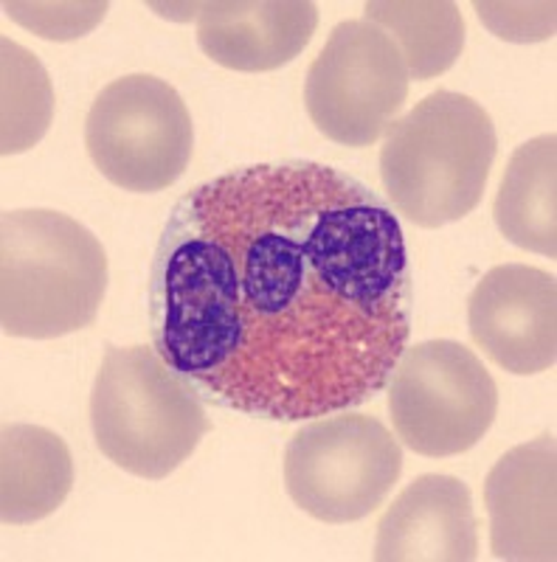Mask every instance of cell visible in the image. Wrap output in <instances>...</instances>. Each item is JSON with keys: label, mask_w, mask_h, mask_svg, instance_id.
<instances>
[{"label": "cell", "mask_w": 557, "mask_h": 562, "mask_svg": "<svg viewBox=\"0 0 557 562\" xmlns=\"http://www.w3.org/2000/svg\"><path fill=\"white\" fill-rule=\"evenodd\" d=\"M149 321L160 358L223 408L282 422L358 408L409 346L398 214L310 160L205 180L164 225Z\"/></svg>", "instance_id": "obj_1"}, {"label": "cell", "mask_w": 557, "mask_h": 562, "mask_svg": "<svg viewBox=\"0 0 557 562\" xmlns=\"http://www.w3.org/2000/svg\"><path fill=\"white\" fill-rule=\"evenodd\" d=\"M495 153L490 113L465 93L436 90L386 130L380 180L411 223L443 228L481 203Z\"/></svg>", "instance_id": "obj_2"}, {"label": "cell", "mask_w": 557, "mask_h": 562, "mask_svg": "<svg viewBox=\"0 0 557 562\" xmlns=\"http://www.w3.org/2000/svg\"><path fill=\"white\" fill-rule=\"evenodd\" d=\"M108 290V254L85 225L48 209L0 220V326L52 340L93 324Z\"/></svg>", "instance_id": "obj_3"}, {"label": "cell", "mask_w": 557, "mask_h": 562, "mask_svg": "<svg viewBox=\"0 0 557 562\" xmlns=\"http://www.w3.org/2000/svg\"><path fill=\"white\" fill-rule=\"evenodd\" d=\"M97 448L124 473L160 481L212 430L198 391L153 346H108L90 394Z\"/></svg>", "instance_id": "obj_4"}, {"label": "cell", "mask_w": 557, "mask_h": 562, "mask_svg": "<svg viewBox=\"0 0 557 562\" xmlns=\"http://www.w3.org/2000/svg\"><path fill=\"white\" fill-rule=\"evenodd\" d=\"M403 473V450L383 422L330 414L310 422L285 448V486L321 524H355L383 506Z\"/></svg>", "instance_id": "obj_5"}, {"label": "cell", "mask_w": 557, "mask_h": 562, "mask_svg": "<svg viewBox=\"0 0 557 562\" xmlns=\"http://www.w3.org/2000/svg\"><path fill=\"white\" fill-rule=\"evenodd\" d=\"M389 414L405 448L448 459L479 445L499 414V389L468 346H405L389 380Z\"/></svg>", "instance_id": "obj_6"}, {"label": "cell", "mask_w": 557, "mask_h": 562, "mask_svg": "<svg viewBox=\"0 0 557 562\" xmlns=\"http://www.w3.org/2000/svg\"><path fill=\"white\" fill-rule=\"evenodd\" d=\"M85 147L93 167L124 192H164L192 160V115L172 85L130 74L104 85L93 99Z\"/></svg>", "instance_id": "obj_7"}, {"label": "cell", "mask_w": 557, "mask_h": 562, "mask_svg": "<svg viewBox=\"0 0 557 562\" xmlns=\"http://www.w3.org/2000/svg\"><path fill=\"white\" fill-rule=\"evenodd\" d=\"M398 43L366 18L344 20L313 59L304 82L310 122L344 147H371L409 99Z\"/></svg>", "instance_id": "obj_8"}, {"label": "cell", "mask_w": 557, "mask_h": 562, "mask_svg": "<svg viewBox=\"0 0 557 562\" xmlns=\"http://www.w3.org/2000/svg\"><path fill=\"white\" fill-rule=\"evenodd\" d=\"M474 344L510 374L530 378L557 360V279L530 265L487 270L468 301Z\"/></svg>", "instance_id": "obj_9"}, {"label": "cell", "mask_w": 557, "mask_h": 562, "mask_svg": "<svg viewBox=\"0 0 557 562\" xmlns=\"http://www.w3.org/2000/svg\"><path fill=\"white\" fill-rule=\"evenodd\" d=\"M555 434L506 450L484 481L495 560L552 562L557 557Z\"/></svg>", "instance_id": "obj_10"}, {"label": "cell", "mask_w": 557, "mask_h": 562, "mask_svg": "<svg viewBox=\"0 0 557 562\" xmlns=\"http://www.w3.org/2000/svg\"><path fill=\"white\" fill-rule=\"evenodd\" d=\"M479 526L468 484L454 475H420L391 501L378 524V562H474Z\"/></svg>", "instance_id": "obj_11"}, {"label": "cell", "mask_w": 557, "mask_h": 562, "mask_svg": "<svg viewBox=\"0 0 557 562\" xmlns=\"http://www.w3.org/2000/svg\"><path fill=\"white\" fill-rule=\"evenodd\" d=\"M319 29V9L304 0H218L200 3L198 45L212 63L263 74L293 63Z\"/></svg>", "instance_id": "obj_12"}, {"label": "cell", "mask_w": 557, "mask_h": 562, "mask_svg": "<svg viewBox=\"0 0 557 562\" xmlns=\"http://www.w3.org/2000/svg\"><path fill=\"white\" fill-rule=\"evenodd\" d=\"M74 486L71 450L54 430L40 425H7L0 436V518L29 526L48 518Z\"/></svg>", "instance_id": "obj_13"}, {"label": "cell", "mask_w": 557, "mask_h": 562, "mask_svg": "<svg viewBox=\"0 0 557 562\" xmlns=\"http://www.w3.org/2000/svg\"><path fill=\"white\" fill-rule=\"evenodd\" d=\"M557 138L526 140L506 164L493 214L506 239L532 254L557 256Z\"/></svg>", "instance_id": "obj_14"}, {"label": "cell", "mask_w": 557, "mask_h": 562, "mask_svg": "<svg viewBox=\"0 0 557 562\" xmlns=\"http://www.w3.org/2000/svg\"><path fill=\"white\" fill-rule=\"evenodd\" d=\"M364 12L398 43L409 77L416 82L439 77L461 57L465 18L450 0H375Z\"/></svg>", "instance_id": "obj_15"}, {"label": "cell", "mask_w": 557, "mask_h": 562, "mask_svg": "<svg viewBox=\"0 0 557 562\" xmlns=\"http://www.w3.org/2000/svg\"><path fill=\"white\" fill-rule=\"evenodd\" d=\"M3 113H0V153L20 155L37 147L54 119V88L48 70L29 48L3 37Z\"/></svg>", "instance_id": "obj_16"}, {"label": "cell", "mask_w": 557, "mask_h": 562, "mask_svg": "<svg viewBox=\"0 0 557 562\" xmlns=\"http://www.w3.org/2000/svg\"><path fill=\"white\" fill-rule=\"evenodd\" d=\"M108 3L90 0V3H18V0H7L3 12L18 23V26L29 29L32 34L43 40H54V43H68V40H79L90 34L99 26L108 14Z\"/></svg>", "instance_id": "obj_17"}, {"label": "cell", "mask_w": 557, "mask_h": 562, "mask_svg": "<svg viewBox=\"0 0 557 562\" xmlns=\"http://www.w3.org/2000/svg\"><path fill=\"white\" fill-rule=\"evenodd\" d=\"M476 14L487 26V32L495 34L506 43H541V40L555 37L557 7L552 0L544 3H474Z\"/></svg>", "instance_id": "obj_18"}]
</instances>
